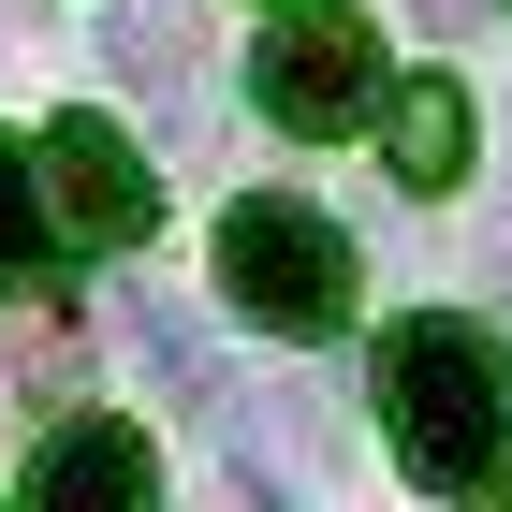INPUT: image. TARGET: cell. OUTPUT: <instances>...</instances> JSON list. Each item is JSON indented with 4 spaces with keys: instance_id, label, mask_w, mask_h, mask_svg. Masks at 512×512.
Masks as SVG:
<instances>
[{
    "instance_id": "6da1fadb",
    "label": "cell",
    "mask_w": 512,
    "mask_h": 512,
    "mask_svg": "<svg viewBox=\"0 0 512 512\" xmlns=\"http://www.w3.org/2000/svg\"><path fill=\"white\" fill-rule=\"evenodd\" d=\"M381 439L425 498H498L512 483V352L454 308L395 322L381 337Z\"/></svg>"
},
{
    "instance_id": "7a4b0ae2",
    "label": "cell",
    "mask_w": 512,
    "mask_h": 512,
    "mask_svg": "<svg viewBox=\"0 0 512 512\" xmlns=\"http://www.w3.org/2000/svg\"><path fill=\"white\" fill-rule=\"evenodd\" d=\"M220 293H235L264 337H337V322H352V293H366V264H352V235H337L322 205L249 191L235 220H220Z\"/></svg>"
},
{
    "instance_id": "ba28073f",
    "label": "cell",
    "mask_w": 512,
    "mask_h": 512,
    "mask_svg": "<svg viewBox=\"0 0 512 512\" xmlns=\"http://www.w3.org/2000/svg\"><path fill=\"white\" fill-rule=\"evenodd\" d=\"M44 278V191H30V147H0V293Z\"/></svg>"
},
{
    "instance_id": "3957f363",
    "label": "cell",
    "mask_w": 512,
    "mask_h": 512,
    "mask_svg": "<svg viewBox=\"0 0 512 512\" xmlns=\"http://www.w3.org/2000/svg\"><path fill=\"white\" fill-rule=\"evenodd\" d=\"M249 103H264L278 132H352L366 103H381V44H366V15H278L264 59H249Z\"/></svg>"
},
{
    "instance_id": "30bf717a",
    "label": "cell",
    "mask_w": 512,
    "mask_h": 512,
    "mask_svg": "<svg viewBox=\"0 0 512 512\" xmlns=\"http://www.w3.org/2000/svg\"><path fill=\"white\" fill-rule=\"evenodd\" d=\"M469 15H483V0H425V30H469Z\"/></svg>"
},
{
    "instance_id": "9c48e42d",
    "label": "cell",
    "mask_w": 512,
    "mask_h": 512,
    "mask_svg": "<svg viewBox=\"0 0 512 512\" xmlns=\"http://www.w3.org/2000/svg\"><path fill=\"white\" fill-rule=\"evenodd\" d=\"M118 322H132V352H147V381H161V395H205V337L161 308V293H132Z\"/></svg>"
},
{
    "instance_id": "277c9868",
    "label": "cell",
    "mask_w": 512,
    "mask_h": 512,
    "mask_svg": "<svg viewBox=\"0 0 512 512\" xmlns=\"http://www.w3.org/2000/svg\"><path fill=\"white\" fill-rule=\"evenodd\" d=\"M44 191H59V220H74V249H147L161 191H147V161H132V132H103L74 103V118H44Z\"/></svg>"
},
{
    "instance_id": "52a82bcc",
    "label": "cell",
    "mask_w": 512,
    "mask_h": 512,
    "mask_svg": "<svg viewBox=\"0 0 512 512\" xmlns=\"http://www.w3.org/2000/svg\"><path fill=\"white\" fill-rule=\"evenodd\" d=\"M103 44H118V74H132V88L191 103V30H176V0H118V15H103Z\"/></svg>"
},
{
    "instance_id": "8992f818",
    "label": "cell",
    "mask_w": 512,
    "mask_h": 512,
    "mask_svg": "<svg viewBox=\"0 0 512 512\" xmlns=\"http://www.w3.org/2000/svg\"><path fill=\"white\" fill-rule=\"evenodd\" d=\"M469 147H483V118H469V88H454V74H410V88L381 103L395 191H454V176H469Z\"/></svg>"
},
{
    "instance_id": "5b68a950",
    "label": "cell",
    "mask_w": 512,
    "mask_h": 512,
    "mask_svg": "<svg viewBox=\"0 0 512 512\" xmlns=\"http://www.w3.org/2000/svg\"><path fill=\"white\" fill-rule=\"evenodd\" d=\"M30 512H161L147 439H132V425H103V410H88V425H59V439L30 454Z\"/></svg>"
}]
</instances>
